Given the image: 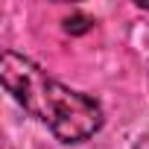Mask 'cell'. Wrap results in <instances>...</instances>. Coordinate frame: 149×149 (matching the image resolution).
<instances>
[{"mask_svg":"<svg viewBox=\"0 0 149 149\" xmlns=\"http://www.w3.org/2000/svg\"><path fill=\"white\" fill-rule=\"evenodd\" d=\"M0 79L15 102L41 120L61 143H82L102 129V108L94 97L61 85L41 64L15 50L0 56Z\"/></svg>","mask_w":149,"mask_h":149,"instance_id":"cell-1","label":"cell"},{"mask_svg":"<svg viewBox=\"0 0 149 149\" xmlns=\"http://www.w3.org/2000/svg\"><path fill=\"white\" fill-rule=\"evenodd\" d=\"M64 29H67V32H85V29H91V21L82 18V15H76L73 21L67 18V21H64Z\"/></svg>","mask_w":149,"mask_h":149,"instance_id":"cell-2","label":"cell"}]
</instances>
